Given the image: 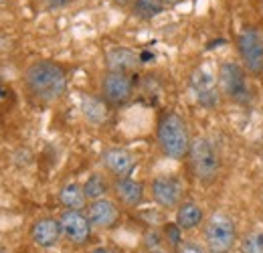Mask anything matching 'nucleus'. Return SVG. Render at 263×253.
Wrapping results in <instances>:
<instances>
[{"instance_id":"nucleus-1","label":"nucleus","mask_w":263,"mask_h":253,"mask_svg":"<svg viewBox=\"0 0 263 253\" xmlns=\"http://www.w3.org/2000/svg\"><path fill=\"white\" fill-rule=\"evenodd\" d=\"M25 85L33 99L41 103H53L67 92L65 69L53 61H34L25 71Z\"/></svg>"},{"instance_id":"nucleus-2","label":"nucleus","mask_w":263,"mask_h":253,"mask_svg":"<svg viewBox=\"0 0 263 253\" xmlns=\"http://www.w3.org/2000/svg\"><path fill=\"white\" fill-rule=\"evenodd\" d=\"M156 138H158V146L164 156L172 160H182L184 156H189L193 140H191L186 122L178 114L168 112L160 118Z\"/></svg>"},{"instance_id":"nucleus-3","label":"nucleus","mask_w":263,"mask_h":253,"mask_svg":"<svg viewBox=\"0 0 263 253\" xmlns=\"http://www.w3.org/2000/svg\"><path fill=\"white\" fill-rule=\"evenodd\" d=\"M189 162H191V170L195 174L200 185H211L215 183V178L219 176V154L215 150V146L211 144V140L206 138H195L189 150Z\"/></svg>"},{"instance_id":"nucleus-4","label":"nucleus","mask_w":263,"mask_h":253,"mask_svg":"<svg viewBox=\"0 0 263 253\" xmlns=\"http://www.w3.org/2000/svg\"><path fill=\"white\" fill-rule=\"evenodd\" d=\"M204 243L209 253H231L237 243V229L229 215L215 213L204 225Z\"/></svg>"},{"instance_id":"nucleus-5","label":"nucleus","mask_w":263,"mask_h":253,"mask_svg":"<svg viewBox=\"0 0 263 253\" xmlns=\"http://www.w3.org/2000/svg\"><path fill=\"white\" fill-rule=\"evenodd\" d=\"M237 49L245 69L253 75L263 73V39L255 29H247L239 34Z\"/></svg>"},{"instance_id":"nucleus-6","label":"nucleus","mask_w":263,"mask_h":253,"mask_svg":"<svg viewBox=\"0 0 263 253\" xmlns=\"http://www.w3.org/2000/svg\"><path fill=\"white\" fill-rule=\"evenodd\" d=\"M219 89L233 101H249V87L243 69L237 63H223L219 67Z\"/></svg>"},{"instance_id":"nucleus-7","label":"nucleus","mask_w":263,"mask_h":253,"mask_svg":"<svg viewBox=\"0 0 263 253\" xmlns=\"http://www.w3.org/2000/svg\"><path fill=\"white\" fill-rule=\"evenodd\" d=\"M61 233L69 243L73 245H85L91 237V221L87 219V215H83L81 211H65L61 217Z\"/></svg>"},{"instance_id":"nucleus-8","label":"nucleus","mask_w":263,"mask_h":253,"mask_svg":"<svg viewBox=\"0 0 263 253\" xmlns=\"http://www.w3.org/2000/svg\"><path fill=\"white\" fill-rule=\"evenodd\" d=\"M101 94L107 103L122 105L126 103L134 94V81L128 73H116L109 71L101 81Z\"/></svg>"},{"instance_id":"nucleus-9","label":"nucleus","mask_w":263,"mask_h":253,"mask_svg":"<svg viewBox=\"0 0 263 253\" xmlns=\"http://www.w3.org/2000/svg\"><path fill=\"white\" fill-rule=\"evenodd\" d=\"M191 89H193V95L197 97V101L202 107L213 110V107L219 105L221 89L217 87V81L211 77L209 71L197 69V71L191 75Z\"/></svg>"},{"instance_id":"nucleus-10","label":"nucleus","mask_w":263,"mask_h":253,"mask_svg":"<svg viewBox=\"0 0 263 253\" xmlns=\"http://www.w3.org/2000/svg\"><path fill=\"white\" fill-rule=\"evenodd\" d=\"M152 196L162 209H178L182 205V185L174 176H158L152 180Z\"/></svg>"},{"instance_id":"nucleus-11","label":"nucleus","mask_w":263,"mask_h":253,"mask_svg":"<svg viewBox=\"0 0 263 253\" xmlns=\"http://www.w3.org/2000/svg\"><path fill=\"white\" fill-rule=\"evenodd\" d=\"M101 162L116 178H130L132 170L136 168V158L126 148H107L101 154Z\"/></svg>"},{"instance_id":"nucleus-12","label":"nucleus","mask_w":263,"mask_h":253,"mask_svg":"<svg viewBox=\"0 0 263 253\" xmlns=\"http://www.w3.org/2000/svg\"><path fill=\"white\" fill-rule=\"evenodd\" d=\"M61 237H63V233H61V223H59V219L43 217V219L34 221V225L31 227V239L34 241V245H39L43 249L55 247Z\"/></svg>"},{"instance_id":"nucleus-13","label":"nucleus","mask_w":263,"mask_h":253,"mask_svg":"<svg viewBox=\"0 0 263 253\" xmlns=\"http://www.w3.org/2000/svg\"><path fill=\"white\" fill-rule=\"evenodd\" d=\"M87 219L91 221L93 227L99 229H111L120 221V209L116 207V203L107 201V198H98L89 205L87 209Z\"/></svg>"},{"instance_id":"nucleus-14","label":"nucleus","mask_w":263,"mask_h":253,"mask_svg":"<svg viewBox=\"0 0 263 253\" xmlns=\"http://www.w3.org/2000/svg\"><path fill=\"white\" fill-rule=\"evenodd\" d=\"M105 63H107V69L109 71H116V73H130L134 71L138 65L142 63L140 61V55L132 49H126V47H114L105 53Z\"/></svg>"},{"instance_id":"nucleus-15","label":"nucleus","mask_w":263,"mask_h":253,"mask_svg":"<svg viewBox=\"0 0 263 253\" xmlns=\"http://www.w3.org/2000/svg\"><path fill=\"white\" fill-rule=\"evenodd\" d=\"M114 192L126 207H138L144 201V185L132 178H118L114 183Z\"/></svg>"},{"instance_id":"nucleus-16","label":"nucleus","mask_w":263,"mask_h":253,"mask_svg":"<svg viewBox=\"0 0 263 253\" xmlns=\"http://www.w3.org/2000/svg\"><path fill=\"white\" fill-rule=\"evenodd\" d=\"M204 219V213L202 209L198 207L197 203L189 201V203H182L178 209H176V225L184 231H193L197 229L198 225Z\"/></svg>"},{"instance_id":"nucleus-17","label":"nucleus","mask_w":263,"mask_h":253,"mask_svg":"<svg viewBox=\"0 0 263 253\" xmlns=\"http://www.w3.org/2000/svg\"><path fill=\"white\" fill-rule=\"evenodd\" d=\"M59 201L65 207V211H81L85 207V203H87V196H85V190H83L81 185L69 183L59 192Z\"/></svg>"},{"instance_id":"nucleus-18","label":"nucleus","mask_w":263,"mask_h":253,"mask_svg":"<svg viewBox=\"0 0 263 253\" xmlns=\"http://www.w3.org/2000/svg\"><path fill=\"white\" fill-rule=\"evenodd\" d=\"M81 110H83V114H85V118L91 122V124H103L105 120H107V105H105V101H101L98 97H93V95H83V99H81Z\"/></svg>"},{"instance_id":"nucleus-19","label":"nucleus","mask_w":263,"mask_h":253,"mask_svg":"<svg viewBox=\"0 0 263 253\" xmlns=\"http://www.w3.org/2000/svg\"><path fill=\"white\" fill-rule=\"evenodd\" d=\"M144 247H146V253H176L168 245L164 235L158 233V231L146 233V237H144Z\"/></svg>"},{"instance_id":"nucleus-20","label":"nucleus","mask_w":263,"mask_h":253,"mask_svg":"<svg viewBox=\"0 0 263 253\" xmlns=\"http://www.w3.org/2000/svg\"><path fill=\"white\" fill-rule=\"evenodd\" d=\"M107 180L101 176V174H91L85 185H83V190H85V196L91 198V201H98V198H103V194L107 192Z\"/></svg>"},{"instance_id":"nucleus-21","label":"nucleus","mask_w":263,"mask_h":253,"mask_svg":"<svg viewBox=\"0 0 263 253\" xmlns=\"http://www.w3.org/2000/svg\"><path fill=\"white\" fill-rule=\"evenodd\" d=\"M162 12V2L160 0H136L134 2V14L140 19H154L156 14Z\"/></svg>"},{"instance_id":"nucleus-22","label":"nucleus","mask_w":263,"mask_h":253,"mask_svg":"<svg viewBox=\"0 0 263 253\" xmlns=\"http://www.w3.org/2000/svg\"><path fill=\"white\" fill-rule=\"evenodd\" d=\"M241 253H263V231H249L241 239Z\"/></svg>"},{"instance_id":"nucleus-23","label":"nucleus","mask_w":263,"mask_h":253,"mask_svg":"<svg viewBox=\"0 0 263 253\" xmlns=\"http://www.w3.org/2000/svg\"><path fill=\"white\" fill-rule=\"evenodd\" d=\"M180 227L176 225V223H170V225H166L164 227V239L168 241V245L176 251L180 245H182V241H180Z\"/></svg>"},{"instance_id":"nucleus-24","label":"nucleus","mask_w":263,"mask_h":253,"mask_svg":"<svg viewBox=\"0 0 263 253\" xmlns=\"http://www.w3.org/2000/svg\"><path fill=\"white\" fill-rule=\"evenodd\" d=\"M176 253H206V249L204 247H200L198 243H193V241H184L178 249H176Z\"/></svg>"},{"instance_id":"nucleus-25","label":"nucleus","mask_w":263,"mask_h":253,"mask_svg":"<svg viewBox=\"0 0 263 253\" xmlns=\"http://www.w3.org/2000/svg\"><path fill=\"white\" fill-rule=\"evenodd\" d=\"M49 8H59V6H65L69 0H45Z\"/></svg>"},{"instance_id":"nucleus-26","label":"nucleus","mask_w":263,"mask_h":253,"mask_svg":"<svg viewBox=\"0 0 263 253\" xmlns=\"http://www.w3.org/2000/svg\"><path fill=\"white\" fill-rule=\"evenodd\" d=\"M91 253H114L109 247H98V249H93Z\"/></svg>"},{"instance_id":"nucleus-27","label":"nucleus","mask_w":263,"mask_h":253,"mask_svg":"<svg viewBox=\"0 0 263 253\" xmlns=\"http://www.w3.org/2000/svg\"><path fill=\"white\" fill-rule=\"evenodd\" d=\"M162 4H176V2H180V0H160Z\"/></svg>"},{"instance_id":"nucleus-28","label":"nucleus","mask_w":263,"mask_h":253,"mask_svg":"<svg viewBox=\"0 0 263 253\" xmlns=\"http://www.w3.org/2000/svg\"><path fill=\"white\" fill-rule=\"evenodd\" d=\"M4 95H6V89H4V87H2V85H0V99H2V97H4Z\"/></svg>"},{"instance_id":"nucleus-29","label":"nucleus","mask_w":263,"mask_h":253,"mask_svg":"<svg viewBox=\"0 0 263 253\" xmlns=\"http://www.w3.org/2000/svg\"><path fill=\"white\" fill-rule=\"evenodd\" d=\"M0 253H8V249H4V247H0Z\"/></svg>"},{"instance_id":"nucleus-30","label":"nucleus","mask_w":263,"mask_h":253,"mask_svg":"<svg viewBox=\"0 0 263 253\" xmlns=\"http://www.w3.org/2000/svg\"><path fill=\"white\" fill-rule=\"evenodd\" d=\"M2 2H6V0H0V4H2Z\"/></svg>"},{"instance_id":"nucleus-31","label":"nucleus","mask_w":263,"mask_h":253,"mask_svg":"<svg viewBox=\"0 0 263 253\" xmlns=\"http://www.w3.org/2000/svg\"><path fill=\"white\" fill-rule=\"evenodd\" d=\"M261 203H263V192H261Z\"/></svg>"}]
</instances>
